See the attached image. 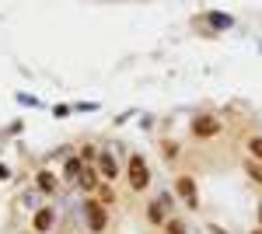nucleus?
Here are the masks:
<instances>
[{"label":"nucleus","mask_w":262,"mask_h":234,"mask_svg":"<svg viewBox=\"0 0 262 234\" xmlns=\"http://www.w3.org/2000/svg\"><path fill=\"white\" fill-rule=\"evenodd\" d=\"M101 182H105V178H101L98 168H84V175L77 178V185H81L84 193H98V185H101Z\"/></svg>","instance_id":"nucleus-9"},{"label":"nucleus","mask_w":262,"mask_h":234,"mask_svg":"<svg viewBox=\"0 0 262 234\" xmlns=\"http://www.w3.org/2000/svg\"><path fill=\"white\" fill-rule=\"evenodd\" d=\"M206 25H210L213 32H227V28H234V18H231V14H217V11H210V14H206Z\"/></svg>","instance_id":"nucleus-11"},{"label":"nucleus","mask_w":262,"mask_h":234,"mask_svg":"<svg viewBox=\"0 0 262 234\" xmlns=\"http://www.w3.org/2000/svg\"><path fill=\"white\" fill-rule=\"evenodd\" d=\"M175 196H179L189 210H200V185H196L192 175H179V182H175Z\"/></svg>","instance_id":"nucleus-3"},{"label":"nucleus","mask_w":262,"mask_h":234,"mask_svg":"<svg viewBox=\"0 0 262 234\" xmlns=\"http://www.w3.org/2000/svg\"><path fill=\"white\" fill-rule=\"evenodd\" d=\"M84 217H88V231L91 234L108 231V206L101 199H84Z\"/></svg>","instance_id":"nucleus-2"},{"label":"nucleus","mask_w":262,"mask_h":234,"mask_svg":"<svg viewBox=\"0 0 262 234\" xmlns=\"http://www.w3.org/2000/svg\"><path fill=\"white\" fill-rule=\"evenodd\" d=\"M35 199H39L35 193H25V196H21V206H35Z\"/></svg>","instance_id":"nucleus-18"},{"label":"nucleus","mask_w":262,"mask_h":234,"mask_svg":"<svg viewBox=\"0 0 262 234\" xmlns=\"http://www.w3.org/2000/svg\"><path fill=\"white\" fill-rule=\"evenodd\" d=\"M252 234H262V227H259V231H252Z\"/></svg>","instance_id":"nucleus-23"},{"label":"nucleus","mask_w":262,"mask_h":234,"mask_svg":"<svg viewBox=\"0 0 262 234\" xmlns=\"http://www.w3.org/2000/svg\"><path fill=\"white\" fill-rule=\"evenodd\" d=\"M161 231H164V234H189V227H185L182 220H175V217H168V224H164Z\"/></svg>","instance_id":"nucleus-13"},{"label":"nucleus","mask_w":262,"mask_h":234,"mask_svg":"<svg viewBox=\"0 0 262 234\" xmlns=\"http://www.w3.org/2000/svg\"><path fill=\"white\" fill-rule=\"evenodd\" d=\"M168 214H171V210L164 206V203L158 199V196H154V199L147 203V220H150L154 227H164V224H168Z\"/></svg>","instance_id":"nucleus-7"},{"label":"nucleus","mask_w":262,"mask_h":234,"mask_svg":"<svg viewBox=\"0 0 262 234\" xmlns=\"http://www.w3.org/2000/svg\"><path fill=\"white\" fill-rule=\"evenodd\" d=\"M259 227H262V203H259Z\"/></svg>","instance_id":"nucleus-22"},{"label":"nucleus","mask_w":262,"mask_h":234,"mask_svg":"<svg viewBox=\"0 0 262 234\" xmlns=\"http://www.w3.org/2000/svg\"><path fill=\"white\" fill-rule=\"evenodd\" d=\"M210 234H227L224 227H217V224H210Z\"/></svg>","instance_id":"nucleus-21"},{"label":"nucleus","mask_w":262,"mask_h":234,"mask_svg":"<svg viewBox=\"0 0 262 234\" xmlns=\"http://www.w3.org/2000/svg\"><path fill=\"white\" fill-rule=\"evenodd\" d=\"M245 175L252 178L255 185H262V161H255V157H248V164H245Z\"/></svg>","instance_id":"nucleus-12"},{"label":"nucleus","mask_w":262,"mask_h":234,"mask_svg":"<svg viewBox=\"0 0 262 234\" xmlns=\"http://www.w3.org/2000/svg\"><path fill=\"white\" fill-rule=\"evenodd\" d=\"M158 199H161V203H164V206H168V210L175 206V196H171V193H158Z\"/></svg>","instance_id":"nucleus-17"},{"label":"nucleus","mask_w":262,"mask_h":234,"mask_svg":"<svg viewBox=\"0 0 262 234\" xmlns=\"http://www.w3.org/2000/svg\"><path fill=\"white\" fill-rule=\"evenodd\" d=\"M164 154H168V157H179V143H164Z\"/></svg>","instance_id":"nucleus-19"},{"label":"nucleus","mask_w":262,"mask_h":234,"mask_svg":"<svg viewBox=\"0 0 262 234\" xmlns=\"http://www.w3.org/2000/svg\"><path fill=\"white\" fill-rule=\"evenodd\" d=\"M81 161H84V164H88V161H98V151H95L91 143H84V147H81Z\"/></svg>","instance_id":"nucleus-16"},{"label":"nucleus","mask_w":262,"mask_h":234,"mask_svg":"<svg viewBox=\"0 0 262 234\" xmlns=\"http://www.w3.org/2000/svg\"><path fill=\"white\" fill-rule=\"evenodd\" d=\"M189 130H192V137H196V140H213L224 126H221V119H217V116H196Z\"/></svg>","instance_id":"nucleus-4"},{"label":"nucleus","mask_w":262,"mask_h":234,"mask_svg":"<svg viewBox=\"0 0 262 234\" xmlns=\"http://www.w3.org/2000/svg\"><path fill=\"white\" fill-rule=\"evenodd\" d=\"M84 168H88V164H84L81 157H67V164H63V178H67V182H77V178L84 175Z\"/></svg>","instance_id":"nucleus-10"},{"label":"nucleus","mask_w":262,"mask_h":234,"mask_svg":"<svg viewBox=\"0 0 262 234\" xmlns=\"http://www.w3.org/2000/svg\"><path fill=\"white\" fill-rule=\"evenodd\" d=\"M126 182H129L133 193H143L150 185V164H147L143 154H129V161H126Z\"/></svg>","instance_id":"nucleus-1"},{"label":"nucleus","mask_w":262,"mask_h":234,"mask_svg":"<svg viewBox=\"0 0 262 234\" xmlns=\"http://www.w3.org/2000/svg\"><path fill=\"white\" fill-rule=\"evenodd\" d=\"M35 189L53 196L56 189H60V175H56V172H49V168H39V172H35Z\"/></svg>","instance_id":"nucleus-6"},{"label":"nucleus","mask_w":262,"mask_h":234,"mask_svg":"<svg viewBox=\"0 0 262 234\" xmlns=\"http://www.w3.org/2000/svg\"><path fill=\"white\" fill-rule=\"evenodd\" d=\"M0 178H11V168L7 164H0Z\"/></svg>","instance_id":"nucleus-20"},{"label":"nucleus","mask_w":262,"mask_h":234,"mask_svg":"<svg viewBox=\"0 0 262 234\" xmlns=\"http://www.w3.org/2000/svg\"><path fill=\"white\" fill-rule=\"evenodd\" d=\"M98 172L105 182H112V178H119V161L112 157V151H101L98 154Z\"/></svg>","instance_id":"nucleus-8"},{"label":"nucleus","mask_w":262,"mask_h":234,"mask_svg":"<svg viewBox=\"0 0 262 234\" xmlns=\"http://www.w3.org/2000/svg\"><path fill=\"white\" fill-rule=\"evenodd\" d=\"M53 224H56V210H53V206H39L35 217H32V227H35L39 234H49Z\"/></svg>","instance_id":"nucleus-5"},{"label":"nucleus","mask_w":262,"mask_h":234,"mask_svg":"<svg viewBox=\"0 0 262 234\" xmlns=\"http://www.w3.org/2000/svg\"><path fill=\"white\" fill-rule=\"evenodd\" d=\"M248 157L262 161V137H252V140H248Z\"/></svg>","instance_id":"nucleus-15"},{"label":"nucleus","mask_w":262,"mask_h":234,"mask_svg":"<svg viewBox=\"0 0 262 234\" xmlns=\"http://www.w3.org/2000/svg\"><path fill=\"white\" fill-rule=\"evenodd\" d=\"M98 199L105 203V206H108V203H116V193H112V185H108V182H101V185H98Z\"/></svg>","instance_id":"nucleus-14"}]
</instances>
